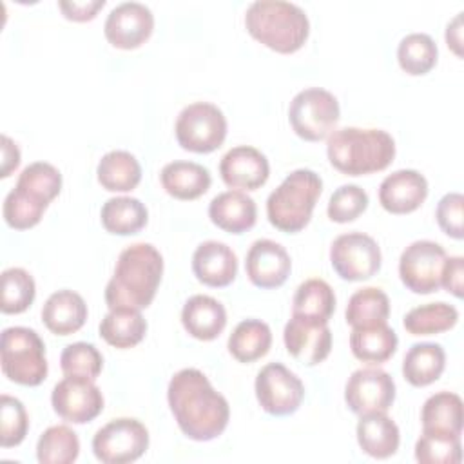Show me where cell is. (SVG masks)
I'll list each match as a JSON object with an SVG mask.
<instances>
[{
  "mask_svg": "<svg viewBox=\"0 0 464 464\" xmlns=\"http://www.w3.org/2000/svg\"><path fill=\"white\" fill-rule=\"evenodd\" d=\"M167 401L179 430L192 440L207 442L219 437L230 419L227 399L214 390L198 368H183L172 375Z\"/></svg>",
  "mask_w": 464,
  "mask_h": 464,
  "instance_id": "obj_1",
  "label": "cell"
},
{
  "mask_svg": "<svg viewBox=\"0 0 464 464\" xmlns=\"http://www.w3.org/2000/svg\"><path fill=\"white\" fill-rule=\"evenodd\" d=\"M163 257L150 243H134L118 256L114 274L105 286V303L112 308H147L160 286Z\"/></svg>",
  "mask_w": 464,
  "mask_h": 464,
  "instance_id": "obj_2",
  "label": "cell"
},
{
  "mask_svg": "<svg viewBox=\"0 0 464 464\" xmlns=\"http://www.w3.org/2000/svg\"><path fill=\"white\" fill-rule=\"evenodd\" d=\"M330 163L346 176L384 170L395 158V141L382 129L344 127L332 130L326 141Z\"/></svg>",
  "mask_w": 464,
  "mask_h": 464,
  "instance_id": "obj_3",
  "label": "cell"
},
{
  "mask_svg": "<svg viewBox=\"0 0 464 464\" xmlns=\"http://www.w3.org/2000/svg\"><path fill=\"white\" fill-rule=\"evenodd\" d=\"M246 31L276 53L290 54L301 49L310 33L306 13L286 0H256L245 13Z\"/></svg>",
  "mask_w": 464,
  "mask_h": 464,
  "instance_id": "obj_4",
  "label": "cell"
},
{
  "mask_svg": "<svg viewBox=\"0 0 464 464\" xmlns=\"http://www.w3.org/2000/svg\"><path fill=\"white\" fill-rule=\"evenodd\" d=\"M323 192V179L310 169L292 170L266 199V216L281 232L303 230Z\"/></svg>",
  "mask_w": 464,
  "mask_h": 464,
  "instance_id": "obj_5",
  "label": "cell"
},
{
  "mask_svg": "<svg viewBox=\"0 0 464 464\" xmlns=\"http://www.w3.org/2000/svg\"><path fill=\"white\" fill-rule=\"evenodd\" d=\"M0 362L4 375L22 386H38L47 377L45 344L27 326H9L2 332Z\"/></svg>",
  "mask_w": 464,
  "mask_h": 464,
  "instance_id": "obj_6",
  "label": "cell"
},
{
  "mask_svg": "<svg viewBox=\"0 0 464 464\" xmlns=\"http://www.w3.org/2000/svg\"><path fill=\"white\" fill-rule=\"evenodd\" d=\"M341 111L337 98L321 87L297 92L288 107V121L294 132L306 141H321L335 129Z\"/></svg>",
  "mask_w": 464,
  "mask_h": 464,
  "instance_id": "obj_7",
  "label": "cell"
},
{
  "mask_svg": "<svg viewBox=\"0 0 464 464\" xmlns=\"http://www.w3.org/2000/svg\"><path fill=\"white\" fill-rule=\"evenodd\" d=\"M174 130L178 143L185 150L207 154L223 145L227 136V118L218 105L194 102L178 114Z\"/></svg>",
  "mask_w": 464,
  "mask_h": 464,
  "instance_id": "obj_8",
  "label": "cell"
},
{
  "mask_svg": "<svg viewBox=\"0 0 464 464\" xmlns=\"http://www.w3.org/2000/svg\"><path fill=\"white\" fill-rule=\"evenodd\" d=\"M149 448V431L138 419L120 417L102 426L92 437V453L103 464H129Z\"/></svg>",
  "mask_w": 464,
  "mask_h": 464,
  "instance_id": "obj_9",
  "label": "cell"
},
{
  "mask_svg": "<svg viewBox=\"0 0 464 464\" xmlns=\"http://www.w3.org/2000/svg\"><path fill=\"white\" fill-rule=\"evenodd\" d=\"M330 263L339 277L346 281H362L379 272L382 256L372 236L346 232L334 239L330 246Z\"/></svg>",
  "mask_w": 464,
  "mask_h": 464,
  "instance_id": "obj_10",
  "label": "cell"
},
{
  "mask_svg": "<svg viewBox=\"0 0 464 464\" xmlns=\"http://www.w3.org/2000/svg\"><path fill=\"white\" fill-rule=\"evenodd\" d=\"M256 397L259 406L274 415H292L303 402L304 384L281 362L265 364L256 377Z\"/></svg>",
  "mask_w": 464,
  "mask_h": 464,
  "instance_id": "obj_11",
  "label": "cell"
},
{
  "mask_svg": "<svg viewBox=\"0 0 464 464\" xmlns=\"http://www.w3.org/2000/svg\"><path fill=\"white\" fill-rule=\"evenodd\" d=\"M446 250L430 239L408 245L399 257V276L402 285L413 294H431L440 286V274Z\"/></svg>",
  "mask_w": 464,
  "mask_h": 464,
  "instance_id": "obj_12",
  "label": "cell"
},
{
  "mask_svg": "<svg viewBox=\"0 0 464 464\" xmlns=\"http://www.w3.org/2000/svg\"><path fill=\"white\" fill-rule=\"evenodd\" d=\"M344 401L359 417L366 413H386L395 401V382L381 368H359L346 381Z\"/></svg>",
  "mask_w": 464,
  "mask_h": 464,
  "instance_id": "obj_13",
  "label": "cell"
},
{
  "mask_svg": "<svg viewBox=\"0 0 464 464\" xmlns=\"http://www.w3.org/2000/svg\"><path fill=\"white\" fill-rule=\"evenodd\" d=\"M53 410L67 422L85 424L103 410V395L92 379L65 375L51 393Z\"/></svg>",
  "mask_w": 464,
  "mask_h": 464,
  "instance_id": "obj_14",
  "label": "cell"
},
{
  "mask_svg": "<svg viewBox=\"0 0 464 464\" xmlns=\"http://www.w3.org/2000/svg\"><path fill=\"white\" fill-rule=\"evenodd\" d=\"M154 29V14L141 2H121L105 18V38L118 49L140 47Z\"/></svg>",
  "mask_w": 464,
  "mask_h": 464,
  "instance_id": "obj_15",
  "label": "cell"
},
{
  "mask_svg": "<svg viewBox=\"0 0 464 464\" xmlns=\"http://www.w3.org/2000/svg\"><path fill=\"white\" fill-rule=\"evenodd\" d=\"M286 352L306 366L323 362L332 350V332L328 323H315L292 315L283 332Z\"/></svg>",
  "mask_w": 464,
  "mask_h": 464,
  "instance_id": "obj_16",
  "label": "cell"
},
{
  "mask_svg": "<svg viewBox=\"0 0 464 464\" xmlns=\"http://www.w3.org/2000/svg\"><path fill=\"white\" fill-rule=\"evenodd\" d=\"M245 270L252 285L259 288L281 286L292 270L286 248L272 239H257L246 252Z\"/></svg>",
  "mask_w": 464,
  "mask_h": 464,
  "instance_id": "obj_17",
  "label": "cell"
},
{
  "mask_svg": "<svg viewBox=\"0 0 464 464\" xmlns=\"http://www.w3.org/2000/svg\"><path fill=\"white\" fill-rule=\"evenodd\" d=\"M219 174L225 185L232 188L256 190L266 183L270 165L266 156L256 147L237 145L221 158Z\"/></svg>",
  "mask_w": 464,
  "mask_h": 464,
  "instance_id": "obj_18",
  "label": "cell"
},
{
  "mask_svg": "<svg viewBox=\"0 0 464 464\" xmlns=\"http://www.w3.org/2000/svg\"><path fill=\"white\" fill-rule=\"evenodd\" d=\"M428 196L426 178L413 169H401L388 174L379 187V203L390 214H410Z\"/></svg>",
  "mask_w": 464,
  "mask_h": 464,
  "instance_id": "obj_19",
  "label": "cell"
},
{
  "mask_svg": "<svg viewBox=\"0 0 464 464\" xmlns=\"http://www.w3.org/2000/svg\"><path fill=\"white\" fill-rule=\"evenodd\" d=\"M192 272L199 283L223 288L237 276V257L234 250L221 241H203L194 250Z\"/></svg>",
  "mask_w": 464,
  "mask_h": 464,
  "instance_id": "obj_20",
  "label": "cell"
},
{
  "mask_svg": "<svg viewBox=\"0 0 464 464\" xmlns=\"http://www.w3.org/2000/svg\"><path fill=\"white\" fill-rule=\"evenodd\" d=\"M60 170L47 161H34L20 172L11 194L20 201L45 212L47 205L60 194Z\"/></svg>",
  "mask_w": 464,
  "mask_h": 464,
  "instance_id": "obj_21",
  "label": "cell"
},
{
  "mask_svg": "<svg viewBox=\"0 0 464 464\" xmlns=\"http://www.w3.org/2000/svg\"><path fill=\"white\" fill-rule=\"evenodd\" d=\"M210 221L230 234H243L256 225V201L241 190H227L212 198L208 205Z\"/></svg>",
  "mask_w": 464,
  "mask_h": 464,
  "instance_id": "obj_22",
  "label": "cell"
},
{
  "mask_svg": "<svg viewBox=\"0 0 464 464\" xmlns=\"http://www.w3.org/2000/svg\"><path fill=\"white\" fill-rule=\"evenodd\" d=\"M181 324L194 339L212 341L227 324V310L218 299L205 294H196L183 304Z\"/></svg>",
  "mask_w": 464,
  "mask_h": 464,
  "instance_id": "obj_23",
  "label": "cell"
},
{
  "mask_svg": "<svg viewBox=\"0 0 464 464\" xmlns=\"http://www.w3.org/2000/svg\"><path fill=\"white\" fill-rule=\"evenodd\" d=\"M87 319V304L83 297L72 290H58L51 294L42 308V321L49 332L56 335H71L78 332Z\"/></svg>",
  "mask_w": 464,
  "mask_h": 464,
  "instance_id": "obj_24",
  "label": "cell"
},
{
  "mask_svg": "<svg viewBox=\"0 0 464 464\" xmlns=\"http://www.w3.org/2000/svg\"><path fill=\"white\" fill-rule=\"evenodd\" d=\"M160 179H161V187L169 196L176 199H185V201L203 196L212 183L208 169H205L199 163L183 161V160L167 163L161 169Z\"/></svg>",
  "mask_w": 464,
  "mask_h": 464,
  "instance_id": "obj_25",
  "label": "cell"
},
{
  "mask_svg": "<svg viewBox=\"0 0 464 464\" xmlns=\"http://www.w3.org/2000/svg\"><path fill=\"white\" fill-rule=\"evenodd\" d=\"M422 431L460 437L462 433V399L451 392H439L426 399L420 411Z\"/></svg>",
  "mask_w": 464,
  "mask_h": 464,
  "instance_id": "obj_26",
  "label": "cell"
},
{
  "mask_svg": "<svg viewBox=\"0 0 464 464\" xmlns=\"http://www.w3.org/2000/svg\"><path fill=\"white\" fill-rule=\"evenodd\" d=\"M357 442L366 455L388 459L397 451L401 433L386 413H366L357 422Z\"/></svg>",
  "mask_w": 464,
  "mask_h": 464,
  "instance_id": "obj_27",
  "label": "cell"
},
{
  "mask_svg": "<svg viewBox=\"0 0 464 464\" xmlns=\"http://www.w3.org/2000/svg\"><path fill=\"white\" fill-rule=\"evenodd\" d=\"M446 366L444 348L437 343H415L402 359V375L411 386L435 382Z\"/></svg>",
  "mask_w": 464,
  "mask_h": 464,
  "instance_id": "obj_28",
  "label": "cell"
},
{
  "mask_svg": "<svg viewBox=\"0 0 464 464\" xmlns=\"http://www.w3.org/2000/svg\"><path fill=\"white\" fill-rule=\"evenodd\" d=\"M397 334L384 324L353 328L350 334L352 353L368 364H382L397 352Z\"/></svg>",
  "mask_w": 464,
  "mask_h": 464,
  "instance_id": "obj_29",
  "label": "cell"
},
{
  "mask_svg": "<svg viewBox=\"0 0 464 464\" xmlns=\"http://www.w3.org/2000/svg\"><path fill=\"white\" fill-rule=\"evenodd\" d=\"M334 310L335 294L324 279L312 277L297 286L292 301V315L315 323H328Z\"/></svg>",
  "mask_w": 464,
  "mask_h": 464,
  "instance_id": "obj_30",
  "label": "cell"
},
{
  "mask_svg": "<svg viewBox=\"0 0 464 464\" xmlns=\"http://www.w3.org/2000/svg\"><path fill=\"white\" fill-rule=\"evenodd\" d=\"M100 337L116 348H132L147 334V321L140 310L112 308L100 323Z\"/></svg>",
  "mask_w": 464,
  "mask_h": 464,
  "instance_id": "obj_31",
  "label": "cell"
},
{
  "mask_svg": "<svg viewBox=\"0 0 464 464\" xmlns=\"http://www.w3.org/2000/svg\"><path fill=\"white\" fill-rule=\"evenodd\" d=\"M96 176L100 185L111 192H129L141 179V167L134 154L127 150H111L102 156Z\"/></svg>",
  "mask_w": 464,
  "mask_h": 464,
  "instance_id": "obj_32",
  "label": "cell"
},
{
  "mask_svg": "<svg viewBox=\"0 0 464 464\" xmlns=\"http://www.w3.org/2000/svg\"><path fill=\"white\" fill-rule=\"evenodd\" d=\"M102 225L107 232L118 236H129L140 232L149 219L147 207L130 196H116L103 203L102 212Z\"/></svg>",
  "mask_w": 464,
  "mask_h": 464,
  "instance_id": "obj_33",
  "label": "cell"
},
{
  "mask_svg": "<svg viewBox=\"0 0 464 464\" xmlns=\"http://www.w3.org/2000/svg\"><path fill=\"white\" fill-rule=\"evenodd\" d=\"M272 332L261 319L241 321L228 337V352L239 362H254L268 353Z\"/></svg>",
  "mask_w": 464,
  "mask_h": 464,
  "instance_id": "obj_34",
  "label": "cell"
},
{
  "mask_svg": "<svg viewBox=\"0 0 464 464\" xmlns=\"http://www.w3.org/2000/svg\"><path fill=\"white\" fill-rule=\"evenodd\" d=\"M390 315V299L377 286H364L348 299L344 317L352 328L384 324Z\"/></svg>",
  "mask_w": 464,
  "mask_h": 464,
  "instance_id": "obj_35",
  "label": "cell"
},
{
  "mask_svg": "<svg viewBox=\"0 0 464 464\" xmlns=\"http://www.w3.org/2000/svg\"><path fill=\"white\" fill-rule=\"evenodd\" d=\"M457 321L459 310L453 304L439 301L411 308L404 315L402 324L406 332L411 335H435L453 328Z\"/></svg>",
  "mask_w": 464,
  "mask_h": 464,
  "instance_id": "obj_36",
  "label": "cell"
},
{
  "mask_svg": "<svg viewBox=\"0 0 464 464\" xmlns=\"http://www.w3.org/2000/svg\"><path fill=\"white\" fill-rule=\"evenodd\" d=\"M439 49L433 38L426 33L406 34L397 47V60L404 72L420 76L430 72L437 63Z\"/></svg>",
  "mask_w": 464,
  "mask_h": 464,
  "instance_id": "obj_37",
  "label": "cell"
},
{
  "mask_svg": "<svg viewBox=\"0 0 464 464\" xmlns=\"http://www.w3.org/2000/svg\"><path fill=\"white\" fill-rule=\"evenodd\" d=\"M78 453V435L65 424L47 428L36 442V459L42 464H71Z\"/></svg>",
  "mask_w": 464,
  "mask_h": 464,
  "instance_id": "obj_38",
  "label": "cell"
},
{
  "mask_svg": "<svg viewBox=\"0 0 464 464\" xmlns=\"http://www.w3.org/2000/svg\"><path fill=\"white\" fill-rule=\"evenodd\" d=\"M36 294V285L33 276L20 268L11 266L2 272V303L0 310L4 314H22L25 312Z\"/></svg>",
  "mask_w": 464,
  "mask_h": 464,
  "instance_id": "obj_39",
  "label": "cell"
},
{
  "mask_svg": "<svg viewBox=\"0 0 464 464\" xmlns=\"http://www.w3.org/2000/svg\"><path fill=\"white\" fill-rule=\"evenodd\" d=\"M415 459L420 464H459L462 459L460 437L422 431L415 442Z\"/></svg>",
  "mask_w": 464,
  "mask_h": 464,
  "instance_id": "obj_40",
  "label": "cell"
},
{
  "mask_svg": "<svg viewBox=\"0 0 464 464\" xmlns=\"http://www.w3.org/2000/svg\"><path fill=\"white\" fill-rule=\"evenodd\" d=\"M60 366L65 375L96 379L103 368V357L100 350L91 343L67 344L60 355Z\"/></svg>",
  "mask_w": 464,
  "mask_h": 464,
  "instance_id": "obj_41",
  "label": "cell"
},
{
  "mask_svg": "<svg viewBox=\"0 0 464 464\" xmlns=\"http://www.w3.org/2000/svg\"><path fill=\"white\" fill-rule=\"evenodd\" d=\"M0 442L2 448L18 446L29 430V419L24 404L11 395L0 397Z\"/></svg>",
  "mask_w": 464,
  "mask_h": 464,
  "instance_id": "obj_42",
  "label": "cell"
},
{
  "mask_svg": "<svg viewBox=\"0 0 464 464\" xmlns=\"http://www.w3.org/2000/svg\"><path fill=\"white\" fill-rule=\"evenodd\" d=\"M368 207V194L359 185H341L328 199V218L335 223H350L357 219Z\"/></svg>",
  "mask_w": 464,
  "mask_h": 464,
  "instance_id": "obj_43",
  "label": "cell"
},
{
  "mask_svg": "<svg viewBox=\"0 0 464 464\" xmlns=\"http://www.w3.org/2000/svg\"><path fill=\"white\" fill-rule=\"evenodd\" d=\"M462 205H464V196L460 192H448L437 203V210H435L437 223L453 239H462L464 236Z\"/></svg>",
  "mask_w": 464,
  "mask_h": 464,
  "instance_id": "obj_44",
  "label": "cell"
},
{
  "mask_svg": "<svg viewBox=\"0 0 464 464\" xmlns=\"http://www.w3.org/2000/svg\"><path fill=\"white\" fill-rule=\"evenodd\" d=\"M464 285V259L460 256L446 257L442 274H440V286H444L455 297H462Z\"/></svg>",
  "mask_w": 464,
  "mask_h": 464,
  "instance_id": "obj_45",
  "label": "cell"
},
{
  "mask_svg": "<svg viewBox=\"0 0 464 464\" xmlns=\"http://www.w3.org/2000/svg\"><path fill=\"white\" fill-rule=\"evenodd\" d=\"M105 5V0H60L58 7L65 18L74 22H87L96 16V13Z\"/></svg>",
  "mask_w": 464,
  "mask_h": 464,
  "instance_id": "obj_46",
  "label": "cell"
},
{
  "mask_svg": "<svg viewBox=\"0 0 464 464\" xmlns=\"http://www.w3.org/2000/svg\"><path fill=\"white\" fill-rule=\"evenodd\" d=\"M20 165V150L18 145L9 138V136H2V178H7L16 167Z\"/></svg>",
  "mask_w": 464,
  "mask_h": 464,
  "instance_id": "obj_47",
  "label": "cell"
},
{
  "mask_svg": "<svg viewBox=\"0 0 464 464\" xmlns=\"http://www.w3.org/2000/svg\"><path fill=\"white\" fill-rule=\"evenodd\" d=\"M462 13H459L446 27V42H448V47H451L455 51V54L462 56V51H460V44H462V38H460V22H462Z\"/></svg>",
  "mask_w": 464,
  "mask_h": 464,
  "instance_id": "obj_48",
  "label": "cell"
}]
</instances>
